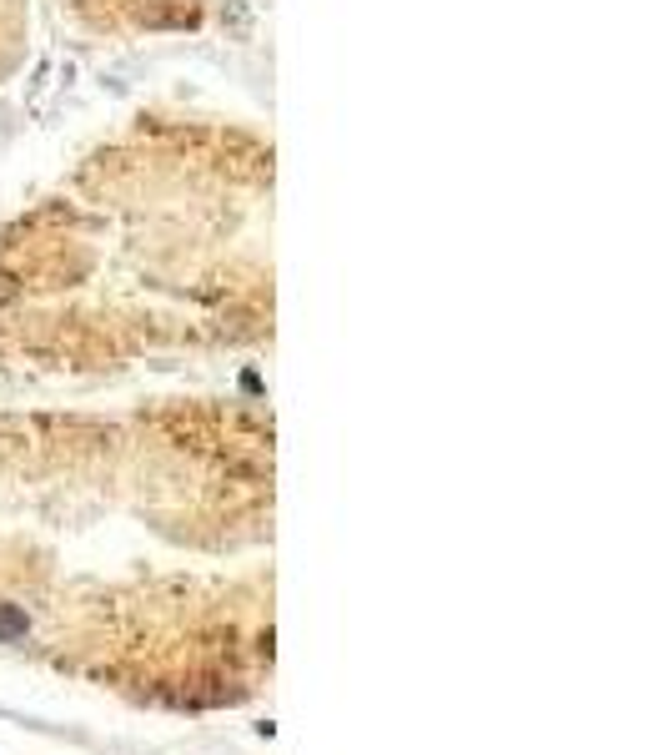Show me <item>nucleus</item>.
Returning <instances> with one entry per match:
<instances>
[{
  "label": "nucleus",
  "instance_id": "1",
  "mask_svg": "<svg viewBox=\"0 0 668 755\" xmlns=\"http://www.w3.org/2000/svg\"><path fill=\"white\" fill-rule=\"evenodd\" d=\"M30 629L26 610H15V604H0V640H21Z\"/></svg>",
  "mask_w": 668,
  "mask_h": 755
}]
</instances>
